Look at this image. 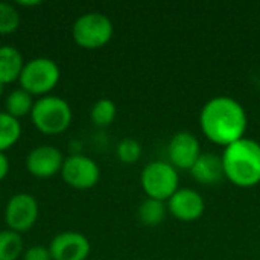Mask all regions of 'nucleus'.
<instances>
[{"label":"nucleus","mask_w":260,"mask_h":260,"mask_svg":"<svg viewBox=\"0 0 260 260\" xmlns=\"http://www.w3.org/2000/svg\"><path fill=\"white\" fill-rule=\"evenodd\" d=\"M64 163L62 152L52 145H40L26 157V169L37 178H50L61 172Z\"/></svg>","instance_id":"nucleus-11"},{"label":"nucleus","mask_w":260,"mask_h":260,"mask_svg":"<svg viewBox=\"0 0 260 260\" xmlns=\"http://www.w3.org/2000/svg\"><path fill=\"white\" fill-rule=\"evenodd\" d=\"M34 104H35V101H34V96L30 93H27L23 88H17V90H12L6 96L5 110L12 117L18 119V117L30 114L32 108H34Z\"/></svg>","instance_id":"nucleus-16"},{"label":"nucleus","mask_w":260,"mask_h":260,"mask_svg":"<svg viewBox=\"0 0 260 260\" xmlns=\"http://www.w3.org/2000/svg\"><path fill=\"white\" fill-rule=\"evenodd\" d=\"M200 140L195 134L189 131H180L172 136L168 145V157L169 163L175 169H187L190 171L195 161L201 155Z\"/></svg>","instance_id":"nucleus-9"},{"label":"nucleus","mask_w":260,"mask_h":260,"mask_svg":"<svg viewBox=\"0 0 260 260\" xmlns=\"http://www.w3.org/2000/svg\"><path fill=\"white\" fill-rule=\"evenodd\" d=\"M3 88H5V85L0 82V98H2V94H3Z\"/></svg>","instance_id":"nucleus-25"},{"label":"nucleus","mask_w":260,"mask_h":260,"mask_svg":"<svg viewBox=\"0 0 260 260\" xmlns=\"http://www.w3.org/2000/svg\"><path fill=\"white\" fill-rule=\"evenodd\" d=\"M23 260H52V256L49 248L43 245H34L24 251Z\"/></svg>","instance_id":"nucleus-22"},{"label":"nucleus","mask_w":260,"mask_h":260,"mask_svg":"<svg viewBox=\"0 0 260 260\" xmlns=\"http://www.w3.org/2000/svg\"><path fill=\"white\" fill-rule=\"evenodd\" d=\"M59 66L46 56H37L24 62L20 75V88L26 90L32 96H47L59 82Z\"/></svg>","instance_id":"nucleus-4"},{"label":"nucleus","mask_w":260,"mask_h":260,"mask_svg":"<svg viewBox=\"0 0 260 260\" xmlns=\"http://www.w3.org/2000/svg\"><path fill=\"white\" fill-rule=\"evenodd\" d=\"M49 251L52 260H87L91 245L79 232H62L50 241Z\"/></svg>","instance_id":"nucleus-10"},{"label":"nucleus","mask_w":260,"mask_h":260,"mask_svg":"<svg viewBox=\"0 0 260 260\" xmlns=\"http://www.w3.org/2000/svg\"><path fill=\"white\" fill-rule=\"evenodd\" d=\"M23 253L21 235L6 229L0 232V260H17Z\"/></svg>","instance_id":"nucleus-18"},{"label":"nucleus","mask_w":260,"mask_h":260,"mask_svg":"<svg viewBox=\"0 0 260 260\" xmlns=\"http://www.w3.org/2000/svg\"><path fill=\"white\" fill-rule=\"evenodd\" d=\"M38 219V203L30 193H15L5 207V222L9 230L23 235L29 232Z\"/></svg>","instance_id":"nucleus-8"},{"label":"nucleus","mask_w":260,"mask_h":260,"mask_svg":"<svg viewBox=\"0 0 260 260\" xmlns=\"http://www.w3.org/2000/svg\"><path fill=\"white\" fill-rule=\"evenodd\" d=\"M17 5H20V6H38V5H41V2L40 0H32V2L20 0V2H17Z\"/></svg>","instance_id":"nucleus-24"},{"label":"nucleus","mask_w":260,"mask_h":260,"mask_svg":"<svg viewBox=\"0 0 260 260\" xmlns=\"http://www.w3.org/2000/svg\"><path fill=\"white\" fill-rule=\"evenodd\" d=\"M73 113L69 102L59 96L47 94L38 98L30 111L34 126L46 136H58L72 125Z\"/></svg>","instance_id":"nucleus-3"},{"label":"nucleus","mask_w":260,"mask_h":260,"mask_svg":"<svg viewBox=\"0 0 260 260\" xmlns=\"http://www.w3.org/2000/svg\"><path fill=\"white\" fill-rule=\"evenodd\" d=\"M206 210L204 198L195 189H178L168 200V212L181 222L198 221Z\"/></svg>","instance_id":"nucleus-12"},{"label":"nucleus","mask_w":260,"mask_h":260,"mask_svg":"<svg viewBox=\"0 0 260 260\" xmlns=\"http://www.w3.org/2000/svg\"><path fill=\"white\" fill-rule=\"evenodd\" d=\"M200 126L212 143L225 148L245 137L248 116L235 98L215 96L204 104L200 113Z\"/></svg>","instance_id":"nucleus-1"},{"label":"nucleus","mask_w":260,"mask_h":260,"mask_svg":"<svg viewBox=\"0 0 260 260\" xmlns=\"http://www.w3.org/2000/svg\"><path fill=\"white\" fill-rule=\"evenodd\" d=\"M116 114H117V107L116 104L108 99V98H102L99 101H96L90 110V117H91V122L96 125V126H110L114 119H116Z\"/></svg>","instance_id":"nucleus-19"},{"label":"nucleus","mask_w":260,"mask_h":260,"mask_svg":"<svg viewBox=\"0 0 260 260\" xmlns=\"http://www.w3.org/2000/svg\"><path fill=\"white\" fill-rule=\"evenodd\" d=\"M9 168H11V165H9V158L6 157V154H5V152H0V181H2V180H5V178L8 177V174H9Z\"/></svg>","instance_id":"nucleus-23"},{"label":"nucleus","mask_w":260,"mask_h":260,"mask_svg":"<svg viewBox=\"0 0 260 260\" xmlns=\"http://www.w3.org/2000/svg\"><path fill=\"white\" fill-rule=\"evenodd\" d=\"M140 183L148 198L165 203H168V200L180 189V177L177 169L169 161L163 160L148 163L140 174Z\"/></svg>","instance_id":"nucleus-6"},{"label":"nucleus","mask_w":260,"mask_h":260,"mask_svg":"<svg viewBox=\"0 0 260 260\" xmlns=\"http://www.w3.org/2000/svg\"><path fill=\"white\" fill-rule=\"evenodd\" d=\"M24 67L21 52L14 46H0V82L3 85L20 79Z\"/></svg>","instance_id":"nucleus-14"},{"label":"nucleus","mask_w":260,"mask_h":260,"mask_svg":"<svg viewBox=\"0 0 260 260\" xmlns=\"http://www.w3.org/2000/svg\"><path fill=\"white\" fill-rule=\"evenodd\" d=\"M190 174L198 183L204 186H215L221 183L225 178L221 155L210 154V152L201 154L200 158L192 166Z\"/></svg>","instance_id":"nucleus-13"},{"label":"nucleus","mask_w":260,"mask_h":260,"mask_svg":"<svg viewBox=\"0 0 260 260\" xmlns=\"http://www.w3.org/2000/svg\"><path fill=\"white\" fill-rule=\"evenodd\" d=\"M116 154H117V158L122 163H125V165H134L142 157V145L136 139L126 137V139H123V140H120L117 143Z\"/></svg>","instance_id":"nucleus-21"},{"label":"nucleus","mask_w":260,"mask_h":260,"mask_svg":"<svg viewBox=\"0 0 260 260\" xmlns=\"http://www.w3.org/2000/svg\"><path fill=\"white\" fill-rule=\"evenodd\" d=\"M168 204L165 201L160 200H154V198H146L137 212L139 221L146 225V227H157L160 225L166 216H168Z\"/></svg>","instance_id":"nucleus-15"},{"label":"nucleus","mask_w":260,"mask_h":260,"mask_svg":"<svg viewBox=\"0 0 260 260\" xmlns=\"http://www.w3.org/2000/svg\"><path fill=\"white\" fill-rule=\"evenodd\" d=\"M20 26V12L18 9L8 3L0 2V35L12 34Z\"/></svg>","instance_id":"nucleus-20"},{"label":"nucleus","mask_w":260,"mask_h":260,"mask_svg":"<svg viewBox=\"0 0 260 260\" xmlns=\"http://www.w3.org/2000/svg\"><path fill=\"white\" fill-rule=\"evenodd\" d=\"M114 34L113 21L102 12H87L79 15L72 26L75 43L87 50H96L110 43Z\"/></svg>","instance_id":"nucleus-5"},{"label":"nucleus","mask_w":260,"mask_h":260,"mask_svg":"<svg viewBox=\"0 0 260 260\" xmlns=\"http://www.w3.org/2000/svg\"><path fill=\"white\" fill-rule=\"evenodd\" d=\"M59 174L66 184L78 190L91 189L101 180V169L98 163L84 154H72L64 158Z\"/></svg>","instance_id":"nucleus-7"},{"label":"nucleus","mask_w":260,"mask_h":260,"mask_svg":"<svg viewBox=\"0 0 260 260\" xmlns=\"http://www.w3.org/2000/svg\"><path fill=\"white\" fill-rule=\"evenodd\" d=\"M225 178L241 189L260 184V143L244 137L224 148L221 155Z\"/></svg>","instance_id":"nucleus-2"},{"label":"nucleus","mask_w":260,"mask_h":260,"mask_svg":"<svg viewBox=\"0 0 260 260\" xmlns=\"http://www.w3.org/2000/svg\"><path fill=\"white\" fill-rule=\"evenodd\" d=\"M21 137V123L6 111H0V152L12 148Z\"/></svg>","instance_id":"nucleus-17"}]
</instances>
